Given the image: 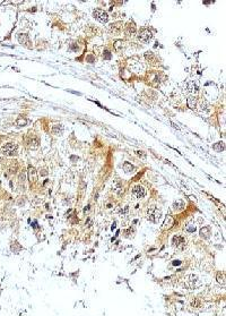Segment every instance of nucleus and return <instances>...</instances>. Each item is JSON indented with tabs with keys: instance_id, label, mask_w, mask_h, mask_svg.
Here are the masks:
<instances>
[{
	"instance_id": "7ed1b4c3",
	"label": "nucleus",
	"mask_w": 226,
	"mask_h": 316,
	"mask_svg": "<svg viewBox=\"0 0 226 316\" xmlns=\"http://www.w3.org/2000/svg\"><path fill=\"white\" fill-rule=\"evenodd\" d=\"M131 194L135 200H141V198H144V197L146 196V189H145L143 186L137 185V186H135L132 188Z\"/></svg>"
},
{
	"instance_id": "6e6552de",
	"label": "nucleus",
	"mask_w": 226,
	"mask_h": 316,
	"mask_svg": "<svg viewBox=\"0 0 226 316\" xmlns=\"http://www.w3.org/2000/svg\"><path fill=\"white\" fill-rule=\"evenodd\" d=\"M18 41L22 43V44H30V40H28V36L26 34H19L18 36Z\"/></svg>"
},
{
	"instance_id": "dca6fc26",
	"label": "nucleus",
	"mask_w": 226,
	"mask_h": 316,
	"mask_svg": "<svg viewBox=\"0 0 226 316\" xmlns=\"http://www.w3.org/2000/svg\"><path fill=\"white\" fill-rule=\"evenodd\" d=\"M26 124V120L25 119H22V118H19V119L17 120V125L18 126H21V125H25Z\"/></svg>"
},
{
	"instance_id": "423d86ee",
	"label": "nucleus",
	"mask_w": 226,
	"mask_h": 316,
	"mask_svg": "<svg viewBox=\"0 0 226 316\" xmlns=\"http://www.w3.org/2000/svg\"><path fill=\"white\" fill-rule=\"evenodd\" d=\"M125 32H127V34L128 35H133L136 33V26H135V24L133 23H128L127 24V26H125Z\"/></svg>"
},
{
	"instance_id": "f257e3e1",
	"label": "nucleus",
	"mask_w": 226,
	"mask_h": 316,
	"mask_svg": "<svg viewBox=\"0 0 226 316\" xmlns=\"http://www.w3.org/2000/svg\"><path fill=\"white\" fill-rule=\"evenodd\" d=\"M147 215H148V219L150 221L157 222L162 217V211L156 206H150L147 211Z\"/></svg>"
},
{
	"instance_id": "9d476101",
	"label": "nucleus",
	"mask_w": 226,
	"mask_h": 316,
	"mask_svg": "<svg viewBox=\"0 0 226 316\" xmlns=\"http://www.w3.org/2000/svg\"><path fill=\"white\" fill-rule=\"evenodd\" d=\"M174 246H180L181 244H184V239L180 237V236H175L173 238V241H172Z\"/></svg>"
},
{
	"instance_id": "39448f33",
	"label": "nucleus",
	"mask_w": 226,
	"mask_h": 316,
	"mask_svg": "<svg viewBox=\"0 0 226 316\" xmlns=\"http://www.w3.org/2000/svg\"><path fill=\"white\" fill-rule=\"evenodd\" d=\"M152 32L148 30V28H144V30H141L140 31V33H139V35H138V38H139V40L141 41V42H145V43H147V42H149L150 40H152Z\"/></svg>"
},
{
	"instance_id": "f3484780",
	"label": "nucleus",
	"mask_w": 226,
	"mask_h": 316,
	"mask_svg": "<svg viewBox=\"0 0 226 316\" xmlns=\"http://www.w3.org/2000/svg\"><path fill=\"white\" fill-rule=\"evenodd\" d=\"M105 56H103L104 58H106V59H110L111 58V55H110V51H108V50H105Z\"/></svg>"
},
{
	"instance_id": "9b49d317",
	"label": "nucleus",
	"mask_w": 226,
	"mask_h": 316,
	"mask_svg": "<svg viewBox=\"0 0 226 316\" xmlns=\"http://www.w3.org/2000/svg\"><path fill=\"white\" fill-rule=\"evenodd\" d=\"M123 170H125V172L130 173V172H132L135 170V167H133L131 163H129V162H125V163H123Z\"/></svg>"
},
{
	"instance_id": "2eb2a0df",
	"label": "nucleus",
	"mask_w": 226,
	"mask_h": 316,
	"mask_svg": "<svg viewBox=\"0 0 226 316\" xmlns=\"http://www.w3.org/2000/svg\"><path fill=\"white\" fill-rule=\"evenodd\" d=\"M187 231H189V232H195V231H196V227H195V225H189L188 227H187Z\"/></svg>"
},
{
	"instance_id": "4468645a",
	"label": "nucleus",
	"mask_w": 226,
	"mask_h": 316,
	"mask_svg": "<svg viewBox=\"0 0 226 316\" xmlns=\"http://www.w3.org/2000/svg\"><path fill=\"white\" fill-rule=\"evenodd\" d=\"M188 104H189V107L191 108V109H193L195 108V105H196V99L195 98H189V100H188Z\"/></svg>"
},
{
	"instance_id": "0eeeda50",
	"label": "nucleus",
	"mask_w": 226,
	"mask_h": 316,
	"mask_svg": "<svg viewBox=\"0 0 226 316\" xmlns=\"http://www.w3.org/2000/svg\"><path fill=\"white\" fill-rule=\"evenodd\" d=\"M200 236H201V238H209V236H210V228L209 227H204L200 230Z\"/></svg>"
},
{
	"instance_id": "f8f14e48",
	"label": "nucleus",
	"mask_w": 226,
	"mask_h": 316,
	"mask_svg": "<svg viewBox=\"0 0 226 316\" xmlns=\"http://www.w3.org/2000/svg\"><path fill=\"white\" fill-rule=\"evenodd\" d=\"M52 132L56 134V135H61V134H62V132H63V128H62V126H61V125H56V126H53Z\"/></svg>"
},
{
	"instance_id": "20e7f679",
	"label": "nucleus",
	"mask_w": 226,
	"mask_h": 316,
	"mask_svg": "<svg viewBox=\"0 0 226 316\" xmlns=\"http://www.w3.org/2000/svg\"><path fill=\"white\" fill-rule=\"evenodd\" d=\"M93 16H94L95 19H97L98 22L101 23H106L109 21V15L106 11L102 10V9H95L93 11Z\"/></svg>"
},
{
	"instance_id": "f03ea898",
	"label": "nucleus",
	"mask_w": 226,
	"mask_h": 316,
	"mask_svg": "<svg viewBox=\"0 0 226 316\" xmlns=\"http://www.w3.org/2000/svg\"><path fill=\"white\" fill-rule=\"evenodd\" d=\"M0 151L2 154L7 155V156H13V155H16V153H17V145L14 144V143H7L0 148Z\"/></svg>"
},
{
	"instance_id": "1a4fd4ad",
	"label": "nucleus",
	"mask_w": 226,
	"mask_h": 316,
	"mask_svg": "<svg viewBox=\"0 0 226 316\" xmlns=\"http://www.w3.org/2000/svg\"><path fill=\"white\" fill-rule=\"evenodd\" d=\"M212 148L217 152H222L224 151V148H225V145H224V142H218V143H216V144L212 145Z\"/></svg>"
},
{
	"instance_id": "ddd939ff",
	"label": "nucleus",
	"mask_w": 226,
	"mask_h": 316,
	"mask_svg": "<svg viewBox=\"0 0 226 316\" xmlns=\"http://www.w3.org/2000/svg\"><path fill=\"white\" fill-rule=\"evenodd\" d=\"M217 281H218V283H220L223 287L225 286V277H224V273L218 272V274H217Z\"/></svg>"
}]
</instances>
